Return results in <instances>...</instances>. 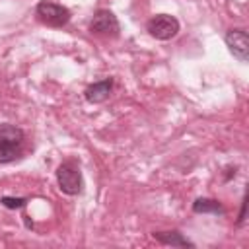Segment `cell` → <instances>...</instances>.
Returning a JSON list of instances; mask_svg holds the SVG:
<instances>
[{
  "instance_id": "cell-6",
  "label": "cell",
  "mask_w": 249,
  "mask_h": 249,
  "mask_svg": "<svg viewBox=\"0 0 249 249\" xmlns=\"http://www.w3.org/2000/svg\"><path fill=\"white\" fill-rule=\"evenodd\" d=\"M224 41H226L230 53H231L237 60L245 62V60L249 58V37H247V31H245V29H230V31L226 33Z\"/></svg>"
},
{
  "instance_id": "cell-5",
  "label": "cell",
  "mask_w": 249,
  "mask_h": 249,
  "mask_svg": "<svg viewBox=\"0 0 249 249\" xmlns=\"http://www.w3.org/2000/svg\"><path fill=\"white\" fill-rule=\"evenodd\" d=\"M119 19L113 12L109 10H97L93 14V19L89 21V31L91 33H99V35H111L117 37L119 35Z\"/></svg>"
},
{
  "instance_id": "cell-8",
  "label": "cell",
  "mask_w": 249,
  "mask_h": 249,
  "mask_svg": "<svg viewBox=\"0 0 249 249\" xmlns=\"http://www.w3.org/2000/svg\"><path fill=\"white\" fill-rule=\"evenodd\" d=\"M154 239H158L163 245H171V247H195V243L183 237V233L179 231H154Z\"/></svg>"
},
{
  "instance_id": "cell-3",
  "label": "cell",
  "mask_w": 249,
  "mask_h": 249,
  "mask_svg": "<svg viewBox=\"0 0 249 249\" xmlns=\"http://www.w3.org/2000/svg\"><path fill=\"white\" fill-rule=\"evenodd\" d=\"M148 33L158 41H169L179 33V21L177 18L169 14H158L146 23Z\"/></svg>"
},
{
  "instance_id": "cell-7",
  "label": "cell",
  "mask_w": 249,
  "mask_h": 249,
  "mask_svg": "<svg viewBox=\"0 0 249 249\" xmlns=\"http://www.w3.org/2000/svg\"><path fill=\"white\" fill-rule=\"evenodd\" d=\"M111 89H113V80L107 78V80H101V82H95V84L88 86L86 91H84V97L89 103H101L111 95Z\"/></svg>"
},
{
  "instance_id": "cell-10",
  "label": "cell",
  "mask_w": 249,
  "mask_h": 249,
  "mask_svg": "<svg viewBox=\"0 0 249 249\" xmlns=\"http://www.w3.org/2000/svg\"><path fill=\"white\" fill-rule=\"evenodd\" d=\"M6 208H21V206H25V202H27V198H14V196H2V200H0Z\"/></svg>"
},
{
  "instance_id": "cell-4",
  "label": "cell",
  "mask_w": 249,
  "mask_h": 249,
  "mask_svg": "<svg viewBox=\"0 0 249 249\" xmlns=\"http://www.w3.org/2000/svg\"><path fill=\"white\" fill-rule=\"evenodd\" d=\"M37 18L51 25V27H62L70 21V10L60 6V4H54V2H49V0H43L37 4Z\"/></svg>"
},
{
  "instance_id": "cell-2",
  "label": "cell",
  "mask_w": 249,
  "mask_h": 249,
  "mask_svg": "<svg viewBox=\"0 0 249 249\" xmlns=\"http://www.w3.org/2000/svg\"><path fill=\"white\" fill-rule=\"evenodd\" d=\"M56 181H58V189L64 195H80L82 187H84V179H82V171L76 163L66 161L60 163L56 169Z\"/></svg>"
},
{
  "instance_id": "cell-1",
  "label": "cell",
  "mask_w": 249,
  "mask_h": 249,
  "mask_svg": "<svg viewBox=\"0 0 249 249\" xmlns=\"http://www.w3.org/2000/svg\"><path fill=\"white\" fill-rule=\"evenodd\" d=\"M23 130L14 124H0V163H10L19 156Z\"/></svg>"
},
{
  "instance_id": "cell-9",
  "label": "cell",
  "mask_w": 249,
  "mask_h": 249,
  "mask_svg": "<svg viewBox=\"0 0 249 249\" xmlns=\"http://www.w3.org/2000/svg\"><path fill=\"white\" fill-rule=\"evenodd\" d=\"M193 212L196 214H224V206L214 198H196L193 202Z\"/></svg>"
}]
</instances>
